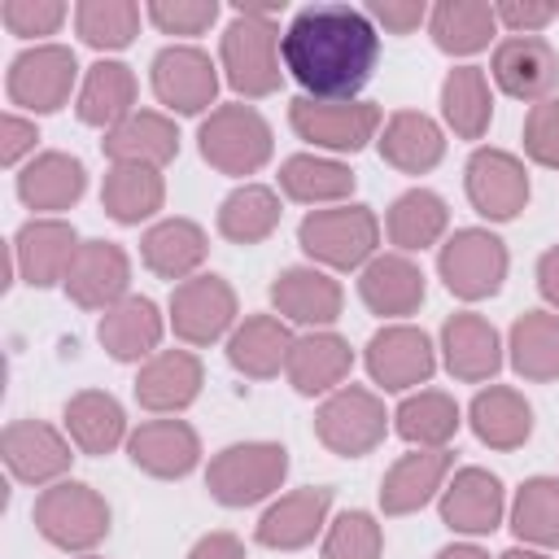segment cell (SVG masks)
Wrapping results in <instances>:
<instances>
[{
	"mask_svg": "<svg viewBox=\"0 0 559 559\" xmlns=\"http://www.w3.org/2000/svg\"><path fill=\"white\" fill-rule=\"evenodd\" d=\"M280 52H284V70L314 100H349L376 70L380 35L362 9L306 4L288 22Z\"/></svg>",
	"mask_w": 559,
	"mask_h": 559,
	"instance_id": "6da1fadb",
	"label": "cell"
},
{
	"mask_svg": "<svg viewBox=\"0 0 559 559\" xmlns=\"http://www.w3.org/2000/svg\"><path fill=\"white\" fill-rule=\"evenodd\" d=\"M271 13L275 4H236L231 26L223 31V70L245 96H271L280 87V31Z\"/></svg>",
	"mask_w": 559,
	"mask_h": 559,
	"instance_id": "7a4b0ae2",
	"label": "cell"
},
{
	"mask_svg": "<svg viewBox=\"0 0 559 559\" xmlns=\"http://www.w3.org/2000/svg\"><path fill=\"white\" fill-rule=\"evenodd\" d=\"M288 476V450L275 441H240L210 459L205 489L223 507H253L271 498Z\"/></svg>",
	"mask_w": 559,
	"mask_h": 559,
	"instance_id": "3957f363",
	"label": "cell"
},
{
	"mask_svg": "<svg viewBox=\"0 0 559 559\" xmlns=\"http://www.w3.org/2000/svg\"><path fill=\"white\" fill-rule=\"evenodd\" d=\"M197 140L201 157L223 175H253L271 157V127L253 105H218Z\"/></svg>",
	"mask_w": 559,
	"mask_h": 559,
	"instance_id": "277c9868",
	"label": "cell"
},
{
	"mask_svg": "<svg viewBox=\"0 0 559 559\" xmlns=\"http://www.w3.org/2000/svg\"><path fill=\"white\" fill-rule=\"evenodd\" d=\"M297 240L301 249L323 262V266H336V271H349V266H362L371 253H376V240H380V223L367 205H336V210H310L297 227Z\"/></svg>",
	"mask_w": 559,
	"mask_h": 559,
	"instance_id": "5b68a950",
	"label": "cell"
},
{
	"mask_svg": "<svg viewBox=\"0 0 559 559\" xmlns=\"http://www.w3.org/2000/svg\"><path fill=\"white\" fill-rule=\"evenodd\" d=\"M35 528L61 550H92L109 533L105 498L83 480H61L35 498Z\"/></svg>",
	"mask_w": 559,
	"mask_h": 559,
	"instance_id": "8992f818",
	"label": "cell"
},
{
	"mask_svg": "<svg viewBox=\"0 0 559 559\" xmlns=\"http://www.w3.org/2000/svg\"><path fill=\"white\" fill-rule=\"evenodd\" d=\"M437 271L445 280V288L463 301L493 297L507 280V245L485 227H463L441 245Z\"/></svg>",
	"mask_w": 559,
	"mask_h": 559,
	"instance_id": "52a82bcc",
	"label": "cell"
},
{
	"mask_svg": "<svg viewBox=\"0 0 559 559\" xmlns=\"http://www.w3.org/2000/svg\"><path fill=\"white\" fill-rule=\"evenodd\" d=\"M384 428H389V415H384V402L371 393V389H358V384H345L336 389L319 415H314V432L319 441L341 454V459H362L371 454L380 441H384Z\"/></svg>",
	"mask_w": 559,
	"mask_h": 559,
	"instance_id": "ba28073f",
	"label": "cell"
},
{
	"mask_svg": "<svg viewBox=\"0 0 559 559\" xmlns=\"http://www.w3.org/2000/svg\"><path fill=\"white\" fill-rule=\"evenodd\" d=\"M288 122L301 140L319 144V148H336V153H358L367 140H376L380 131V109L367 100H314V96H297L288 105Z\"/></svg>",
	"mask_w": 559,
	"mask_h": 559,
	"instance_id": "9c48e42d",
	"label": "cell"
},
{
	"mask_svg": "<svg viewBox=\"0 0 559 559\" xmlns=\"http://www.w3.org/2000/svg\"><path fill=\"white\" fill-rule=\"evenodd\" d=\"M74 74H79V61L70 48H61V44L26 48L9 66V100L22 109H35V114H52L70 100Z\"/></svg>",
	"mask_w": 559,
	"mask_h": 559,
	"instance_id": "30bf717a",
	"label": "cell"
},
{
	"mask_svg": "<svg viewBox=\"0 0 559 559\" xmlns=\"http://www.w3.org/2000/svg\"><path fill=\"white\" fill-rule=\"evenodd\" d=\"M236 319V293L223 275H192L170 293V328L188 345L218 341Z\"/></svg>",
	"mask_w": 559,
	"mask_h": 559,
	"instance_id": "8fae6325",
	"label": "cell"
},
{
	"mask_svg": "<svg viewBox=\"0 0 559 559\" xmlns=\"http://www.w3.org/2000/svg\"><path fill=\"white\" fill-rule=\"evenodd\" d=\"M153 92L162 105H170L179 114H201L218 96V70L201 48L170 44L153 57Z\"/></svg>",
	"mask_w": 559,
	"mask_h": 559,
	"instance_id": "7c38bea8",
	"label": "cell"
},
{
	"mask_svg": "<svg viewBox=\"0 0 559 559\" xmlns=\"http://www.w3.org/2000/svg\"><path fill=\"white\" fill-rule=\"evenodd\" d=\"M131 284V262L114 240H83L70 271H66V293L83 310H114L127 301Z\"/></svg>",
	"mask_w": 559,
	"mask_h": 559,
	"instance_id": "4fadbf2b",
	"label": "cell"
},
{
	"mask_svg": "<svg viewBox=\"0 0 559 559\" xmlns=\"http://www.w3.org/2000/svg\"><path fill=\"white\" fill-rule=\"evenodd\" d=\"M467 197L493 223L515 218L528 205V175H524L520 157H511L502 148H476L467 162Z\"/></svg>",
	"mask_w": 559,
	"mask_h": 559,
	"instance_id": "5bb4252c",
	"label": "cell"
},
{
	"mask_svg": "<svg viewBox=\"0 0 559 559\" xmlns=\"http://www.w3.org/2000/svg\"><path fill=\"white\" fill-rule=\"evenodd\" d=\"M493 79L515 100H550L559 83V52L542 35H511L493 48Z\"/></svg>",
	"mask_w": 559,
	"mask_h": 559,
	"instance_id": "9a60e30c",
	"label": "cell"
},
{
	"mask_svg": "<svg viewBox=\"0 0 559 559\" xmlns=\"http://www.w3.org/2000/svg\"><path fill=\"white\" fill-rule=\"evenodd\" d=\"M432 367H437V354H432L428 336L419 328H411V323H393V328L376 332L371 345H367V371H371V380L384 384V389H393V393L424 384L432 376Z\"/></svg>",
	"mask_w": 559,
	"mask_h": 559,
	"instance_id": "2e32d148",
	"label": "cell"
},
{
	"mask_svg": "<svg viewBox=\"0 0 559 559\" xmlns=\"http://www.w3.org/2000/svg\"><path fill=\"white\" fill-rule=\"evenodd\" d=\"M127 454L140 472H148L157 480H179L197 467L201 441L183 419H148L127 437Z\"/></svg>",
	"mask_w": 559,
	"mask_h": 559,
	"instance_id": "e0dca14e",
	"label": "cell"
},
{
	"mask_svg": "<svg viewBox=\"0 0 559 559\" xmlns=\"http://www.w3.org/2000/svg\"><path fill=\"white\" fill-rule=\"evenodd\" d=\"M0 450H4V463L17 480L26 485H44V480H57L66 467H70V441L44 424V419H17L4 428L0 437Z\"/></svg>",
	"mask_w": 559,
	"mask_h": 559,
	"instance_id": "ac0fdd59",
	"label": "cell"
},
{
	"mask_svg": "<svg viewBox=\"0 0 559 559\" xmlns=\"http://www.w3.org/2000/svg\"><path fill=\"white\" fill-rule=\"evenodd\" d=\"M74 253H79V236L61 218H35L13 236V258L22 266V280L35 288H48L57 280L66 284Z\"/></svg>",
	"mask_w": 559,
	"mask_h": 559,
	"instance_id": "d6986e66",
	"label": "cell"
},
{
	"mask_svg": "<svg viewBox=\"0 0 559 559\" xmlns=\"http://www.w3.org/2000/svg\"><path fill=\"white\" fill-rule=\"evenodd\" d=\"M441 520L454 533H493L502 524V480L485 467H463L441 489Z\"/></svg>",
	"mask_w": 559,
	"mask_h": 559,
	"instance_id": "ffe728a7",
	"label": "cell"
},
{
	"mask_svg": "<svg viewBox=\"0 0 559 559\" xmlns=\"http://www.w3.org/2000/svg\"><path fill=\"white\" fill-rule=\"evenodd\" d=\"M100 148H105V157L114 166H153L157 170L179 153V131H175V122L166 114L135 109L127 122L105 131Z\"/></svg>",
	"mask_w": 559,
	"mask_h": 559,
	"instance_id": "44dd1931",
	"label": "cell"
},
{
	"mask_svg": "<svg viewBox=\"0 0 559 559\" xmlns=\"http://www.w3.org/2000/svg\"><path fill=\"white\" fill-rule=\"evenodd\" d=\"M441 349H445V367L476 384V380H489L498 367H502V345H498V332L489 319L463 310V314H450L441 323Z\"/></svg>",
	"mask_w": 559,
	"mask_h": 559,
	"instance_id": "7402d4cb",
	"label": "cell"
},
{
	"mask_svg": "<svg viewBox=\"0 0 559 559\" xmlns=\"http://www.w3.org/2000/svg\"><path fill=\"white\" fill-rule=\"evenodd\" d=\"M201 393V362L188 349L153 354L135 376V402L144 411H183Z\"/></svg>",
	"mask_w": 559,
	"mask_h": 559,
	"instance_id": "603a6c76",
	"label": "cell"
},
{
	"mask_svg": "<svg viewBox=\"0 0 559 559\" xmlns=\"http://www.w3.org/2000/svg\"><path fill=\"white\" fill-rule=\"evenodd\" d=\"M332 507V489L328 485H310L297 489L288 498H280L262 520H258V542L271 550H301L314 542V533L323 528V515Z\"/></svg>",
	"mask_w": 559,
	"mask_h": 559,
	"instance_id": "cb8c5ba5",
	"label": "cell"
},
{
	"mask_svg": "<svg viewBox=\"0 0 559 559\" xmlns=\"http://www.w3.org/2000/svg\"><path fill=\"white\" fill-rule=\"evenodd\" d=\"M358 293L376 314H415L424 301V271L406 253H380L362 266Z\"/></svg>",
	"mask_w": 559,
	"mask_h": 559,
	"instance_id": "d4e9b609",
	"label": "cell"
},
{
	"mask_svg": "<svg viewBox=\"0 0 559 559\" xmlns=\"http://www.w3.org/2000/svg\"><path fill=\"white\" fill-rule=\"evenodd\" d=\"M288 354H293V332L275 314H249L227 341V362L249 380L275 376L280 367H288Z\"/></svg>",
	"mask_w": 559,
	"mask_h": 559,
	"instance_id": "484cf974",
	"label": "cell"
},
{
	"mask_svg": "<svg viewBox=\"0 0 559 559\" xmlns=\"http://www.w3.org/2000/svg\"><path fill=\"white\" fill-rule=\"evenodd\" d=\"M450 472V454L445 450H415V454H402L389 476L380 480V507L384 515H411L419 511L445 480Z\"/></svg>",
	"mask_w": 559,
	"mask_h": 559,
	"instance_id": "4316f807",
	"label": "cell"
},
{
	"mask_svg": "<svg viewBox=\"0 0 559 559\" xmlns=\"http://www.w3.org/2000/svg\"><path fill=\"white\" fill-rule=\"evenodd\" d=\"M271 301L293 323H332L341 314V284L314 266H288L271 284Z\"/></svg>",
	"mask_w": 559,
	"mask_h": 559,
	"instance_id": "83f0119b",
	"label": "cell"
},
{
	"mask_svg": "<svg viewBox=\"0 0 559 559\" xmlns=\"http://www.w3.org/2000/svg\"><path fill=\"white\" fill-rule=\"evenodd\" d=\"M349 362H354V354L336 332H310V336L293 341V354H288L284 371H288V384L310 397V393L336 389L349 376Z\"/></svg>",
	"mask_w": 559,
	"mask_h": 559,
	"instance_id": "f1b7e54d",
	"label": "cell"
},
{
	"mask_svg": "<svg viewBox=\"0 0 559 559\" xmlns=\"http://www.w3.org/2000/svg\"><path fill=\"white\" fill-rule=\"evenodd\" d=\"M380 153L389 166L406 170V175H424L441 162L445 153V135L441 127L428 118V114H415V109H402L384 122V135H380Z\"/></svg>",
	"mask_w": 559,
	"mask_h": 559,
	"instance_id": "f546056e",
	"label": "cell"
},
{
	"mask_svg": "<svg viewBox=\"0 0 559 559\" xmlns=\"http://www.w3.org/2000/svg\"><path fill=\"white\" fill-rule=\"evenodd\" d=\"M205 231L192 223V218H162L157 227L144 231L140 240V253H144V266L162 280H183L192 275L201 262H205Z\"/></svg>",
	"mask_w": 559,
	"mask_h": 559,
	"instance_id": "4dcf8cb0",
	"label": "cell"
},
{
	"mask_svg": "<svg viewBox=\"0 0 559 559\" xmlns=\"http://www.w3.org/2000/svg\"><path fill=\"white\" fill-rule=\"evenodd\" d=\"M96 336L109 349V358L135 362V358H144V354L157 349V341H162V314H157V306L148 297H127V301H118L114 310L100 314Z\"/></svg>",
	"mask_w": 559,
	"mask_h": 559,
	"instance_id": "1f68e13d",
	"label": "cell"
},
{
	"mask_svg": "<svg viewBox=\"0 0 559 559\" xmlns=\"http://www.w3.org/2000/svg\"><path fill=\"white\" fill-rule=\"evenodd\" d=\"M472 432L493 450H515L533 432V406L515 389L489 384L472 397Z\"/></svg>",
	"mask_w": 559,
	"mask_h": 559,
	"instance_id": "d6a6232c",
	"label": "cell"
},
{
	"mask_svg": "<svg viewBox=\"0 0 559 559\" xmlns=\"http://www.w3.org/2000/svg\"><path fill=\"white\" fill-rule=\"evenodd\" d=\"M87 188L83 162L70 153H39L22 175H17V197L31 210H70Z\"/></svg>",
	"mask_w": 559,
	"mask_h": 559,
	"instance_id": "836d02e7",
	"label": "cell"
},
{
	"mask_svg": "<svg viewBox=\"0 0 559 559\" xmlns=\"http://www.w3.org/2000/svg\"><path fill=\"white\" fill-rule=\"evenodd\" d=\"M131 105H135V74L122 61H96L79 92V118L87 127L114 131L118 122H127L135 114Z\"/></svg>",
	"mask_w": 559,
	"mask_h": 559,
	"instance_id": "e575fe53",
	"label": "cell"
},
{
	"mask_svg": "<svg viewBox=\"0 0 559 559\" xmlns=\"http://www.w3.org/2000/svg\"><path fill=\"white\" fill-rule=\"evenodd\" d=\"M66 432L83 454H109L127 437V415L118 397L100 389H83L66 402Z\"/></svg>",
	"mask_w": 559,
	"mask_h": 559,
	"instance_id": "d590c367",
	"label": "cell"
},
{
	"mask_svg": "<svg viewBox=\"0 0 559 559\" xmlns=\"http://www.w3.org/2000/svg\"><path fill=\"white\" fill-rule=\"evenodd\" d=\"M511 367L524 380H559V314L528 310L511 323Z\"/></svg>",
	"mask_w": 559,
	"mask_h": 559,
	"instance_id": "8d00e7d4",
	"label": "cell"
},
{
	"mask_svg": "<svg viewBox=\"0 0 559 559\" xmlns=\"http://www.w3.org/2000/svg\"><path fill=\"white\" fill-rule=\"evenodd\" d=\"M166 201V183L153 166H109L100 183V205L114 223H140L157 214Z\"/></svg>",
	"mask_w": 559,
	"mask_h": 559,
	"instance_id": "74e56055",
	"label": "cell"
},
{
	"mask_svg": "<svg viewBox=\"0 0 559 559\" xmlns=\"http://www.w3.org/2000/svg\"><path fill=\"white\" fill-rule=\"evenodd\" d=\"M441 114L454 127V135L480 140L485 127H489V118H493V96H489L485 70H476V66L450 70L445 83H441Z\"/></svg>",
	"mask_w": 559,
	"mask_h": 559,
	"instance_id": "f35d334b",
	"label": "cell"
},
{
	"mask_svg": "<svg viewBox=\"0 0 559 559\" xmlns=\"http://www.w3.org/2000/svg\"><path fill=\"white\" fill-rule=\"evenodd\" d=\"M493 26H498V13L485 0H441L432 9V39L441 52H454V57L480 52Z\"/></svg>",
	"mask_w": 559,
	"mask_h": 559,
	"instance_id": "ab89813d",
	"label": "cell"
},
{
	"mask_svg": "<svg viewBox=\"0 0 559 559\" xmlns=\"http://www.w3.org/2000/svg\"><path fill=\"white\" fill-rule=\"evenodd\" d=\"M445 223H450V210H445V201H441L437 192H428V188H411V192H402V197L389 205V240H393L402 253L437 245L441 231H445Z\"/></svg>",
	"mask_w": 559,
	"mask_h": 559,
	"instance_id": "60d3db41",
	"label": "cell"
},
{
	"mask_svg": "<svg viewBox=\"0 0 559 559\" xmlns=\"http://www.w3.org/2000/svg\"><path fill=\"white\" fill-rule=\"evenodd\" d=\"M280 188L301 205H323V201H341L354 192V170L332 157L297 153L280 166Z\"/></svg>",
	"mask_w": 559,
	"mask_h": 559,
	"instance_id": "b9f144b4",
	"label": "cell"
},
{
	"mask_svg": "<svg viewBox=\"0 0 559 559\" xmlns=\"http://www.w3.org/2000/svg\"><path fill=\"white\" fill-rule=\"evenodd\" d=\"M393 424H397L402 441H411L419 450H445V441L459 432V406H454V397L424 389L397 406Z\"/></svg>",
	"mask_w": 559,
	"mask_h": 559,
	"instance_id": "7bdbcfd3",
	"label": "cell"
},
{
	"mask_svg": "<svg viewBox=\"0 0 559 559\" xmlns=\"http://www.w3.org/2000/svg\"><path fill=\"white\" fill-rule=\"evenodd\" d=\"M275 227H280V197L262 183H245L218 205V231L236 245H258Z\"/></svg>",
	"mask_w": 559,
	"mask_h": 559,
	"instance_id": "ee69618b",
	"label": "cell"
},
{
	"mask_svg": "<svg viewBox=\"0 0 559 559\" xmlns=\"http://www.w3.org/2000/svg\"><path fill=\"white\" fill-rule=\"evenodd\" d=\"M511 528L520 542L559 546V480H550V476L524 480V489L515 493V507H511Z\"/></svg>",
	"mask_w": 559,
	"mask_h": 559,
	"instance_id": "f6af8a7d",
	"label": "cell"
},
{
	"mask_svg": "<svg viewBox=\"0 0 559 559\" xmlns=\"http://www.w3.org/2000/svg\"><path fill=\"white\" fill-rule=\"evenodd\" d=\"M74 26L92 48H127L140 31V9L131 0H83L74 9Z\"/></svg>",
	"mask_w": 559,
	"mask_h": 559,
	"instance_id": "bcb514c9",
	"label": "cell"
},
{
	"mask_svg": "<svg viewBox=\"0 0 559 559\" xmlns=\"http://www.w3.org/2000/svg\"><path fill=\"white\" fill-rule=\"evenodd\" d=\"M380 524L367 511H345L323 537V559H380Z\"/></svg>",
	"mask_w": 559,
	"mask_h": 559,
	"instance_id": "7dc6e473",
	"label": "cell"
},
{
	"mask_svg": "<svg viewBox=\"0 0 559 559\" xmlns=\"http://www.w3.org/2000/svg\"><path fill=\"white\" fill-rule=\"evenodd\" d=\"M524 153L537 166L559 170V100H537L524 118Z\"/></svg>",
	"mask_w": 559,
	"mask_h": 559,
	"instance_id": "c3c4849f",
	"label": "cell"
},
{
	"mask_svg": "<svg viewBox=\"0 0 559 559\" xmlns=\"http://www.w3.org/2000/svg\"><path fill=\"white\" fill-rule=\"evenodd\" d=\"M148 17L166 35H201V31L214 26L218 4L214 0H153L148 4Z\"/></svg>",
	"mask_w": 559,
	"mask_h": 559,
	"instance_id": "681fc988",
	"label": "cell"
},
{
	"mask_svg": "<svg viewBox=\"0 0 559 559\" xmlns=\"http://www.w3.org/2000/svg\"><path fill=\"white\" fill-rule=\"evenodd\" d=\"M0 17L13 35H52L66 17V4H57V0H4Z\"/></svg>",
	"mask_w": 559,
	"mask_h": 559,
	"instance_id": "f907efd6",
	"label": "cell"
},
{
	"mask_svg": "<svg viewBox=\"0 0 559 559\" xmlns=\"http://www.w3.org/2000/svg\"><path fill=\"white\" fill-rule=\"evenodd\" d=\"M371 17L393 35H411L428 17V9H424V0H380V4H371Z\"/></svg>",
	"mask_w": 559,
	"mask_h": 559,
	"instance_id": "816d5d0a",
	"label": "cell"
},
{
	"mask_svg": "<svg viewBox=\"0 0 559 559\" xmlns=\"http://www.w3.org/2000/svg\"><path fill=\"white\" fill-rule=\"evenodd\" d=\"M493 13H498V22H502V26H511L515 35H533L537 26H546V22H555V17H559V9H555V4H520V0L493 4Z\"/></svg>",
	"mask_w": 559,
	"mask_h": 559,
	"instance_id": "f5cc1de1",
	"label": "cell"
},
{
	"mask_svg": "<svg viewBox=\"0 0 559 559\" xmlns=\"http://www.w3.org/2000/svg\"><path fill=\"white\" fill-rule=\"evenodd\" d=\"M0 131H4V144H0V162L4 166H13L26 148H35V140H39V131H35V122H26V118H4L0 122Z\"/></svg>",
	"mask_w": 559,
	"mask_h": 559,
	"instance_id": "db71d44e",
	"label": "cell"
},
{
	"mask_svg": "<svg viewBox=\"0 0 559 559\" xmlns=\"http://www.w3.org/2000/svg\"><path fill=\"white\" fill-rule=\"evenodd\" d=\"M188 559H245V546H240V537H231V533H205V537L188 550Z\"/></svg>",
	"mask_w": 559,
	"mask_h": 559,
	"instance_id": "11a10c76",
	"label": "cell"
},
{
	"mask_svg": "<svg viewBox=\"0 0 559 559\" xmlns=\"http://www.w3.org/2000/svg\"><path fill=\"white\" fill-rule=\"evenodd\" d=\"M537 288H542V297L559 310V245L542 253V262H537Z\"/></svg>",
	"mask_w": 559,
	"mask_h": 559,
	"instance_id": "9f6ffc18",
	"label": "cell"
},
{
	"mask_svg": "<svg viewBox=\"0 0 559 559\" xmlns=\"http://www.w3.org/2000/svg\"><path fill=\"white\" fill-rule=\"evenodd\" d=\"M437 559H489L480 546H445V550H437Z\"/></svg>",
	"mask_w": 559,
	"mask_h": 559,
	"instance_id": "6f0895ef",
	"label": "cell"
},
{
	"mask_svg": "<svg viewBox=\"0 0 559 559\" xmlns=\"http://www.w3.org/2000/svg\"><path fill=\"white\" fill-rule=\"evenodd\" d=\"M498 559H546L542 550H528V546H511L507 555H498Z\"/></svg>",
	"mask_w": 559,
	"mask_h": 559,
	"instance_id": "680465c9",
	"label": "cell"
},
{
	"mask_svg": "<svg viewBox=\"0 0 559 559\" xmlns=\"http://www.w3.org/2000/svg\"><path fill=\"white\" fill-rule=\"evenodd\" d=\"M87 559H96V555H87Z\"/></svg>",
	"mask_w": 559,
	"mask_h": 559,
	"instance_id": "91938a15",
	"label": "cell"
}]
</instances>
